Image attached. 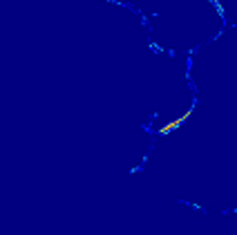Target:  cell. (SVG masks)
<instances>
[{"instance_id":"6da1fadb","label":"cell","mask_w":237,"mask_h":235,"mask_svg":"<svg viewBox=\"0 0 237 235\" xmlns=\"http://www.w3.org/2000/svg\"><path fill=\"white\" fill-rule=\"evenodd\" d=\"M190 112H192V107H190V110H188V112H186V114H183V117H179V119H177V121H172V123H168L166 128H161V134H166V132H170V130H177V128H179V125H181V123H183V121H186V119H188V117H190Z\"/></svg>"}]
</instances>
